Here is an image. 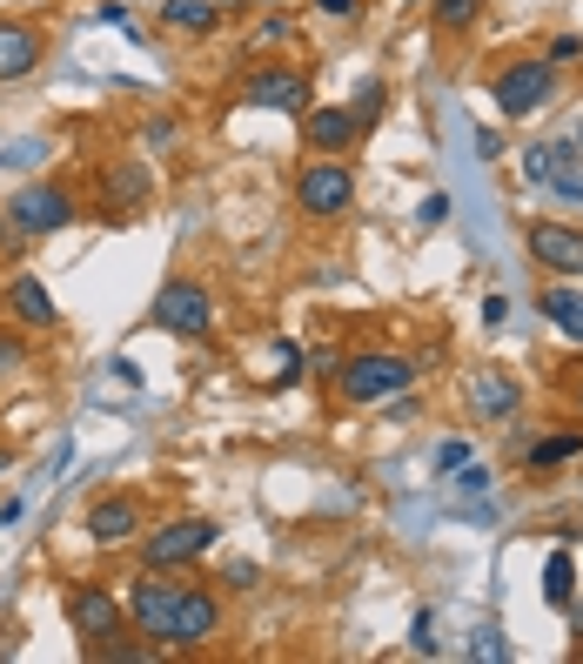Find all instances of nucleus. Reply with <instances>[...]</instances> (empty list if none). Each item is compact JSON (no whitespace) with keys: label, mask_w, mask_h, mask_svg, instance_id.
Masks as SVG:
<instances>
[{"label":"nucleus","mask_w":583,"mask_h":664,"mask_svg":"<svg viewBox=\"0 0 583 664\" xmlns=\"http://www.w3.org/2000/svg\"><path fill=\"white\" fill-rule=\"evenodd\" d=\"M415 376H423V363H409V356H396V350H356V356H343L336 363V383L343 389V403H356V409H382V403H396Z\"/></svg>","instance_id":"f257e3e1"},{"label":"nucleus","mask_w":583,"mask_h":664,"mask_svg":"<svg viewBox=\"0 0 583 664\" xmlns=\"http://www.w3.org/2000/svg\"><path fill=\"white\" fill-rule=\"evenodd\" d=\"M148 322L182 336V343H208L215 336V289L195 282V276H169L154 289V302H148Z\"/></svg>","instance_id":"f03ea898"},{"label":"nucleus","mask_w":583,"mask_h":664,"mask_svg":"<svg viewBox=\"0 0 583 664\" xmlns=\"http://www.w3.org/2000/svg\"><path fill=\"white\" fill-rule=\"evenodd\" d=\"M489 101H496V115H504V121H530V115H543V108L557 101V67H550L543 54L504 61V67H496V81H489Z\"/></svg>","instance_id":"7ed1b4c3"},{"label":"nucleus","mask_w":583,"mask_h":664,"mask_svg":"<svg viewBox=\"0 0 583 664\" xmlns=\"http://www.w3.org/2000/svg\"><path fill=\"white\" fill-rule=\"evenodd\" d=\"M295 208H302L309 222H336V215H349V208H356V175L343 169L336 154H315L309 169L295 175Z\"/></svg>","instance_id":"20e7f679"},{"label":"nucleus","mask_w":583,"mask_h":664,"mask_svg":"<svg viewBox=\"0 0 583 664\" xmlns=\"http://www.w3.org/2000/svg\"><path fill=\"white\" fill-rule=\"evenodd\" d=\"M222 537L215 517H175V524H161V531H141V564L148 570H182L195 557H208Z\"/></svg>","instance_id":"39448f33"},{"label":"nucleus","mask_w":583,"mask_h":664,"mask_svg":"<svg viewBox=\"0 0 583 664\" xmlns=\"http://www.w3.org/2000/svg\"><path fill=\"white\" fill-rule=\"evenodd\" d=\"M222 638V598L215 591H202V585H182V598H175V618H169V651H208Z\"/></svg>","instance_id":"423d86ee"},{"label":"nucleus","mask_w":583,"mask_h":664,"mask_svg":"<svg viewBox=\"0 0 583 664\" xmlns=\"http://www.w3.org/2000/svg\"><path fill=\"white\" fill-rule=\"evenodd\" d=\"M8 215H14L21 242H41V235H61V228L74 222V195H67L61 182H28V189L8 202Z\"/></svg>","instance_id":"0eeeda50"},{"label":"nucleus","mask_w":583,"mask_h":664,"mask_svg":"<svg viewBox=\"0 0 583 664\" xmlns=\"http://www.w3.org/2000/svg\"><path fill=\"white\" fill-rule=\"evenodd\" d=\"M175 598H182V585H169L161 570H141L134 585H128V598H121V611H128V624L141 631V638H169V618H175Z\"/></svg>","instance_id":"6e6552de"},{"label":"nucleus","mask_w":583,"mask_h":664,"mask_svg":"<svg viewBox=\"0 0 583 664\" xmlns=\"http://www.w3.org/2000/svg\"><path fill=\"white\" fill-rule=\"evenodd\" d=\"M523 248H530V263L537 269H550V276H570V282H583V228H570V222H530L523 228Z\"/></svg>","instance_id":"1a4fd4ad"},{"label":"nucleus","mask_w":583,"mask_h":664,"mask_svg":"<svg viewBox=\"0 0 583 664\" xmlns=\"http://www.w3.org/2000/svg\"><path fill=\"white\" fill-rule=\"evenodd\" d=\"M241 101L248 108H269V115H302L309 108V74L302 67H256V74H248L241 81Z\"/></svg>","instance_id":"9d476101"},{"label":"nucleus","mask_w":583,"mask_h":664,"mask_svg":"<svg viewBox=\"0 0 583 664\" xmlns=\"http://www.w3.org/2000/svg\"><path fill=\"white\" fill-rule=\"evenodd\" d=\"M67 624H74V638L101 644V638H115L128 624V611H121V598L108 585H67Z\"/></svg>","instance_id":"9b49d317"},{"label":"nucleus","mask_w":583,"mask_h":664,"mask_svg":"<svg viewBox=\"0 0 583 664\" xmlns=\"http://www.w3.org/2000/svg\"><path fill=\"white\" fill-rule=\"evenodd\" d=\"M141 531H148V504L134 490H115V496H95V504H88V537L101 550H115V544H128Z\"/></svg>","instance_id":"f8f14e48"},{"label":"nucleus","mask_w":583,"mask_h":664,"mask_svg":"<svg viewBox=\"0 0 583 664\" xmlns=\"http://www.w3.org/2000/svg\"><path fill=\"white\" fill-rule=\"evenodd\" d=\"M0 302H8V315L21 322V329H34V336H47V329H61V309H54V296H47V282L41 276H8V296H0Z\"/></svg>","instance_id":"ddd939ff"},{"label":"nucleus","mask_w":583,"mask_h":664,"mask_svg":"<svg viewBox=\"0 0 583 664\" xmlns=\"http://www.w3.org/2000/svg\"><path fill=\"white\" fill-rule=\"evenodd\" d=\"M356 135H363V128H356V115H349L343 101H322V108L309 101V108H302V141H309L315 154H343Z\"/></svg>","instance_id":"4468645a"},{"label":"nucleus","mask_w":583,"mask_h":664,"mask_svg":"<svg viewBox=\"0 0 583 664\" xmlns=\"http://www.w3.org/2000/svg\"><path fill=\"white\" fill-rule=\"evenodd\" d=\"M469 409H476L483 424H510L517 409H523V383L504 376V370H483V376H469Z\"/></svg>","instance_id":"2eb2a0df"},{"label":"nucleus","mask_w":583,"mask_h":664,"mask_svg":"<svg viewBox=\"0 0 583 664\" xmlns=\"http://www.w3.org/2000/svg\"><path fill=\"white\" fill-rule=\"evenodd\" d=\"M537 309L550 315V329H557L563 343H576V350H583V289H576L570 276H557L550 289H537Z\"/></svg>","instance_id":"dca6fc26"},{"label":"nucleus","mask_w":583,"mask_h":664,"mask_svg":"<svg viewBox=\"0 0 583 664\" xmlns=\"http://www.w3.org/2000/svg\"><path fill=\"white\" fill-rule=\"evenodd\" d=\"M41 28H28V21H0V81H21V74H34L41 67Z\"/></svg>","instance_id":"f3484780"},{"label":"nucleus","mask_w":583,"mask_h":664,"mask_svg":"<svg viewBox=\"0 0 583 664\" xmlns=\"http://www.w3.org/2000/svg\"><path fill=\"white\" fill-rule=\"evenodd\" d=\"M101 202L121 208V215H134L148 202V161H115V169L101 175Z\"/></svg>","instance_id":"a211bd4d"},{"label":"nucleus","mask_w":583,"mask_h":664,"mask_svg":"<svg viewBox=\"0 0 583 664\" xmlns=\"http://www.w3.org/2000/svg\"><path fill=\"white\" fill-rule=\"evenodd\" d=\"M576 585H583V577H576V557H570V544H557L550 564H543V604H550V611H570V604H576Z\"/></svg>","instance_id":"6ab92c4d"},{"label":"nucleus","mask_w":583,"mask_h":664,"mask_svg":"<svg viewBox=\"0 0 583 664\" xmlns=\"http://www.w3.org/2000/svg\"><path fill=\"white\" fill-rule=\"evenodd\" d=\"M161 28H182V34H215L222 8L215 0H161Z\"/></svg>","instance_id":"aec40b11"},{"label":"nucleus","mask_w":583,"mask_h":664,"mask_svg":"<svg viewBox=\"0 0 583 664\" xmlns=\"http://www.w3.org/2000/svg\"><path fill=\"white\" fill-rule=\"evenodd\" d=\"M583 457V430H557V437H537L523 450V470H557V463H576Z\"/></svg>","instance_id":"412c9836"},{"label":"nucleus","mask_w":583,"mask_h":664,"mask_svg":"<svg viewBox=\"0 0 583 664\" xmlns=\"http://www.w3.org/2000/svg\"><path fill=\"white\" fill-rule=\"evenodd\" d=\"M430 21H436L443 34H469V28L483 21V0H430Z\"/></svg>","instance_id":"4be33fe9"},{"label":"nucleus","mask_w":583,"mask_h":664,"mask_svg":"<svg viewBox=\"0 0 583 664\" xmlns=\"http://www.w3.org/2000/svg\"><path fill=\"white\" fill-rule=\"evenodd\" d=\"M382 101H389V88H382V81H363V88L349 95V115H356V128H363V135L382 121Z\"/></svg>","instance_id":"5701e85b"},{"label":"nucleus","mask_w":583,"mask_h":664,"mask_svg":"<svg viewBox=\"0 0 583 664\" xmlns=\"http://www.w3.org/2000/svg\"><path fill=\"white\" fill-rule=\"evenodd\" d=\"M289 41H295V21L289 14H269L256 34H248V54H269V47H289Z\"/></svg>","instance_id":"b1692460"},{"label":"nucleus","mask_w":583,"mask_h":664,"mask_svg":"<svg viewBox=\"0 0 583 664\" xmlns=\"http://www.w3.org/2000/svg\"><path fill=\"white\" fill-rule=\"evenodd\" d=\"M175 141H182V121H169V115H154V121L141 128V148H148V154H169Z\"/></svg>","instance_id":"393cba45"},{"label":"nucleus","mask_w":583,"mask_h":664,"mask_svg":"<svg viewBox=\"0 0 583 664\" xmlns=\"http://www.w3.org/2000/svg\"><path fill=\"white\" fill-rule=\"evenodd\" d=\"M409 651L415 657H436L443 644H436V611H415V624H409Z\"/></svg>","instance_id":"a878e982"},{"label":"nucleus","mask_w":583,"mask_h":664,"mask_svg":"<svg viewBox=\"0 0 583 664\" xmlns=\"http://www.w3.org/2000/svg\"><path fill=\"white\" fill-rule=\"evenodd\" d=\"M550 169H557V141L523 148V182H550Z\"/></svg>","instance_id":"bb28decb"},{"label":"nucleus","mask_w":583,"mask_h":664,"mask_svg":"<svg viewBox=\"0 0 583 664\" xmlns=\"http://www.w3.org/2000/svg\"><path fill=\"white\" fill-rule=\"evenodd\" d=\"M469 657H489V664H504V657H510L504 631H496V624H476V644H469Z\"/></svg>","instance_id":"cd10ccee"},{"label":"nucleus","mask_w":583,"mask_h":664,"mask_svg":"<svg viewBox=\"0 0 583 664\" xmlns=\"http://www.w3.org/2000/svg\"><path fill=\"white\" fill-rule=\"evenodd\" d=\"M269 363H276V383H295V376H302V370H295V363H302V350H295V343H282V336L269 343Z\"/></svg>","instance_id":"c85d7f7f"},{"label":"nucleus","mask_w":583,"mask_h":664,"mask_svg":"<svg viewBox=\"0 0 583 664\" xmlns=\"http://www.w3.org/2000/svg\"><path fill=\"white\" fill-rule=\"evenodd\" d=\"M543 61H550V67H576V61H583V34H557V41L543 47Z\"/></svg>","instance_id":"c756f323"},{"label":"nucleus","mask_w":583,"mask_h":664,"mask_svg":"<svg viewBox=\"0 0 583 664\" xmlns=\"http://www.w3.org/2000/svg\"><path fill=\"white\" fill-rule=\"evenodd\" d=\"M450 476H456V490H463V496H476V490H489V476H496V470L469 457V463H463V470H450Z\"/></svg>","instance_id":"7c9ffc66"},{"label":"nucleus","mask_w":583,"mask_h":664,"mask_svg":"<svg viewBox=\"0 0 583 664\" xmlns=\"http://www.w3.org/2000/svg\"><path fill=\"white\" fill-rule=\"evenodd\" d=\"M222 585H228V591H256V585H262V570L248 564V557H235V564L222 570Z\"/></svg>","instance_id":"2f4dec72"},{"label":"nucleus","mask_w":583,"mask_h":664,"mask_svg":"<svg viewBox=\"0 0 583 664\" xmlns=\"http://www.w3.org/2000/svg\"><path fill=\"white\" fill-rule=\"evenodd\" d=\"M41 154H47V141H14L8 154H0V161H8V169H34Z\"/></svg>","instance_id":"473e14b6"},{"label":"nucleus","mask_w":583,"mask_h":664,"mask_svg":"<svg viewBox=\"0 0 583 664\" xmlns=\"http://www.w3.org/2000/svg\"><path fill=\"white\" fill-rule=\"evenodd\" d=\"M28 363V343L21 336H8V329H0V376H8V370H21Z\"/></svg>","instance_id":"72a5a7b5"},{"label":"nucleus","mask_w":583,"mask_h":664,"mask_svg":"<svg viewBox=\"0 0 583 664\" xmlns=\"http://www.w3.org/2000/svg\"><path fill=\"white\" fill-rule=\"evenodd\" d=\"M415 215H423L430 228H436V222H450V195H443V189H430V195H423V208H415Z\"/></svg>","instance_id":"f704fd0d"},{"label":"nucleus","mask_w":583,"mask_h":664,"mask_svg":"<svg viewBox=\"0 0 583 664\" xmlns=\"http://www.w3.org/2000/svg\"><path fill=\"white\" fill-rule=\"evenodd\" d=\"M469 463V443H436V470L450 476V470H463Z\"/></svg>","instance_id":"c9c22d12"},{"label":"nucleus","mask_w":583,"mask_h":664,"mask_svg":"<svg viewBox=\"0 0 583 664\" xmlns=\"http://www.w3.org/2000/svg\"><path fill=\"white\" fill-rule=\"evenodd\" d=\"M14 248H21V228H14L8 208H0V256H14Z\"/></svg>","instance_id":"e433bc0d"},{"label":"nucleus","mask_w":583,"mask_h":664,"mask_svg":"<svg viewBox=\"0 0 583 664\" xmlns=\"http://www.w3.org/2000/svg\"><path fill=\"white\" fill-rule=\"evenodd\" d=\"M95 21H101V28H128V8H121V0H101Z\"/></svg>","instance_id":"4c0bfd02"},{"label":"nucleus","mask_w":583,"mask_h":664,"mask_svg":"<svg viewBox=\"0 0 583 664\" xmlns=\"http://www.w3.org/2000/svg\"><path fill=\"white\" fill-rule=\"evenodd\" d=\"M476 154L496 161V154H504V135H496V128H476Z\"/></svg>","instance_id":"58836bf2"},{"label":"nucleus","mask_w":583,"mask_h":664,"mask_svg":"<svg viewBox=\"0 0 583 664\" xmlns=\"http://www.w3.org/2000/svg\"><path fill=\"white\" fill-rule=\"evenodd\" d=\"M504 315H510V296H483V322H489V329L504 322Z\"/></svg>","instance_id":"ea45409f"},{"label":"nucleus","mask_w":583,"mask_h":664,"mask_svg":"<svg viewBox=\"0 0 583 664\" xmlns=\"http://www.w3.org/2000/svg\"><path fill=\"white\" fill-rule=\"evenodd\" d=\"M336 363H343L336 350H315V356H309V370H315V376H336Z\"/></svg>","instance_id":"a19ab883"},{"label":"nucleus","mask_w":583,"mask_h":664,"mask_svg":"<svg viewBox=\"0 0 583 664\" xmlns=\"http://www.w3.org/2000/svg\"><path fill=\"white\" fill-rule=\"evenodd\" d=\"M315 8H322L328 21H349V14H356V0H315Z\"/></svg>","instance_id":"79ce46f5"},{"label":"nucleus","mask_w":583,"mask_h":664,"mask_svg":"<svg viewBox=\"0 0 583 664\" xmlns=\"http://www.w3.org/2000/svg\"><path fill=\"white\" fill-rule=\"evenodd\" d=\"M570 403H576V417H583V383H576V389H570Z\"/></svg>","instance_id":"37998d69"},{"label":"nucleus","mask_w":583,"mask_h":664,"mask_svg":"<svg viewBox=\"0 0 583 664\" xmlns=\"http://www.w3.org/2000/svg\"><path fill=\"white\" fill-rule=\"evenodd\" d=\"M570 618H576V638H583V604H570Z\"/></svg>","instance_id":"c03bdc74"},{"label":"nucleus","mask_w":583,"mask_h":664,"mask_svg":"<svg viewBox=\"0 0 583 664\" xmlns=\"http://www.w3.org/2000/svg\"><path fill=\"white\" fill-rule=\"evenodd\" d=\"M262 8H282V0H262Z\"/></svg>","instance_id":"a18cd8bd"},{"label":"nucleus","mask_w":583,"mask_h":664,"mask_svg":"<svg viewBox=\"0 0 583 664\" xmlns=\"http://www.w3.org/2000/svg\"><path fill=\"white\" fill-rule=\"evenodd\" d=\"M576 148H583V135H576Z\"/></svg>","instance_id":"49530a36"}]
</instances>
